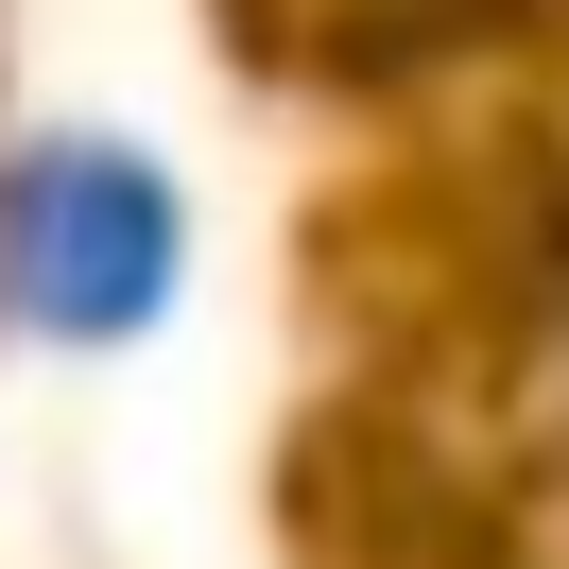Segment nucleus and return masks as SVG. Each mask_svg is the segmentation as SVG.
I'll list each match as a JSON object with an SVG mask.
<instances>
[{
    "label": "nucleus",
    "mask_w": 569,
    "mask_h": 569,
    "mask_svg": "<svg viewBox=\"0 0 569 569\" xmlns=\"http://www.w3.org/2000/svg\"><path fill=\"white\" fill-rule=\"evenodd\" d=\"M190 293V224L173 173L121 139H36L0 173V311L36 346H139L156 311Z\"/></svg>",
    "instance_id": "1"
}]
</instances>
